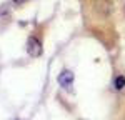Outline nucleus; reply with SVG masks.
Segmentation results:
<instances>
[{"label": "nucleus", "mask_w": 125, "mask_h": 120, "mask_svg": "<svg viewBox=\"0 0 125 120\" xmlns=\"http://www.w3.org/2000/svg\"><path fill=\"white\" fill-rule=\"evenodd\" d=\"M27 50L32 57H40L42 55V43H40L39 39L35 37H30L29 39V43H27Z\"/></svg>", "instance_id": "1"}, {"label": "nucleus", "mask_w": 125, "mask_h": 120, "mask_svg": "<svg viewBox=\"0 0 125 120\" xmlns=\"http://www.w3.org/2000/svg\"><path fill=\"white\" fill-rule=\"evenodd\" d=\"M58 83H60V87H63L65 90H70V87L73 85V73L70 70H63L58 75Z\"/></svg>", "instance_id": "2"}, {"label": "nucleus", "mask_w": 125, "mask_h": 120, "mask_svg": "<svg viewBox=\"0 0 125 120\" xmlns=\"http://www.w3.org/2000/svg\"><path fill=\"white\" fill-rule=\"evenodd\" d=\"M125 87V77H117L115 79V89L122 90Z\"/></svg>", "instance_id": "3"}, {"label": "nucleus", "mask_w": 125, "mask_h": 120, "mask_svg": "<svg viewBox=\"0 0 125 120\" xmlns=\"http://www.w3.org/2000/svg\"><path fill=\"white\" fill-rule=\"evenodd\" d=\"M15 2H19V3H20V2H25V0H15Z\"/></svg>", "instance_id": "4"}, {"label": "nucleus", "mask_w": 125, "mask_h": 120, "mask_svg": "<svg viewBox=\"0 0 125 120\" xmlns=\"http://www.w3.org/2000/svg\"><path fill=\"white\" fill-rule=\"evenodd\" d=\"M124 10H125V0H124Z\"/></svg>", "instance_id": "5"}]
</instances>
